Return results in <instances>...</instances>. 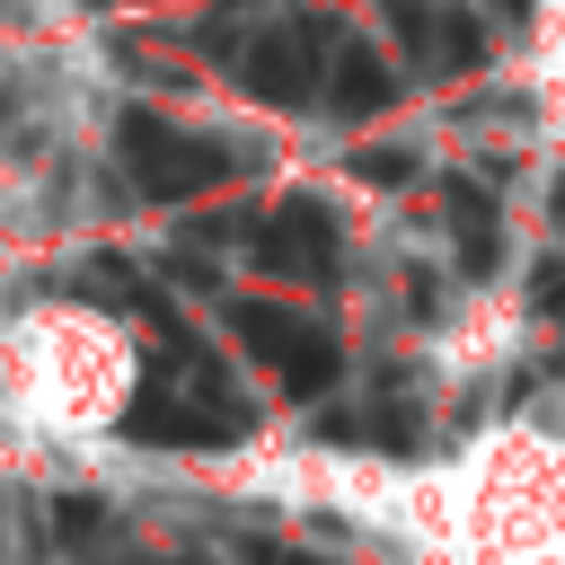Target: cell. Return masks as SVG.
<instances>
[{
    "instance_id": "obj_1",
    "label": "cell",
    "mask_w": 565,
    "mask_h": 565,
    "mask_svg": "<svg viewBox=\"0 0 565 565\" xmlns=\"http://www.w3.org/2000/svg\"><path fill=\"white\" fill-rule=\"evenodd\" d=\"M230 335H238L265 371H282V388H291V397H327V388H335V371H344V344H335L318 318L282 309V300H238V309H230Z\"/></svg>"
},
{
    "instance_id": "obj_2",
    "label": "cell",
    "mask_w": 565,
    "mask_h": 565,
    "mask_svg": "<svg viewBox=\"0 0 565 565\" xmlns=\"http://www.w3.org/2000/svg\"><path fill=\"white\" fill-rule=\"evenodd\" d=\"M124 168L141 177V194H159V203H185V194H203V185H221L238 159L221 150V141H203V132H177L168 115H150V106H132L124 124Z\"/></svg>"
},
{
    "instance_id": "obj_3",
    "label": "cell",
    "mask_w": 565,
    "mask_h": 565,
    "mask_svg": "<svg viewBox=\"0 0 565 565\" xmlns=\"http://www.w3.org/2000/svg\"><path fill=\"white\" fill-rule=\"evenodd\" d=\"M327 53H335V35H327V26L282 18V26L247 35V53H238V88H247V97H265V106H309V97H318V79H327Z\"/></svg>"
},
{
    "instance_id": "obj_4",
    "label": "cell",
    "mask_w": 565,
    "mask_h": 565,
    "mask_svg": "<svg viewBox=\"0 0 565 565\" xmlns=\"http://www.w3.org/2000/svg\"><path fill=\"white\" fill-rule=\"evenodd\" d=\"M256 265H274V274H300V282H327V274H335V221H327L309 194L274 203V212L256 221Z\"/></svg>"
},
{
    "instance_id": "obj_5",
    "label": "cell",
    "mask_w": 565,
    "mask_h": 565,
    "mask_svg": "<svg viewBox=\"0 0 565 565\" xmlns=\"http://www.w3.org/2000/svg\"><path fill=\"white\" fill-rule=\"evenodd\" d=\"M388 97H397V71H388V62L371 53V44H353V35H335V53H327V106L362 124V115H380Z\"/></svg>"
},
{
    "instance_id": "obj_6",
    "label": "cell",
    "mask_w": 565,
    "mask_h": 565,
    "mask_svg": "<svg viewBox=\"0 0 565 565\" xmlns=\"http://www.w3.org/2000/svg\"><path fill=\"white\" fill-rule=\"evenodd\" d=\"M450 230H459V256H468V274H486L494 256H503V230H494V203H486V185H468V177H450Z\"/></svg>"
},
{
    "instance_id": "obj_7",
    "label": "cell",
    "mask_w": 565,
    "mask_h": 565,
    "mask_svg": "<svg viewBox=\"0 0 565 565\" xmlns=\"http://www.w3.org/2000/svg\"><path fill=\"white\" fill-rule=\"evenodd\" d=\"M424 53H433L441 71H477V62H486V35H477V18H468V9H433Z\"/></svg>"
},
{
    "instance_id": "obj_8",
    "label": "cell",
    "mask_w": 565,
    "mask_h": 565,
    "mask_svg": "<svg viewBox=\"0 0 565 565\" xmlns=\"http://www.w3.org/2000/svg\"><path fill=\"white\" fill-rule=\"evenodd\" d=\"M362 177L371 185H406L415 177V150H362Z\"/></svg>"
},
{
    "instance_id": "obj_9",
    "label": "cell",
    "mask_w": 565,
    "mask_h": 565,
    "mask_svg": "<svg viewBox=\"0 0 565 565\" xmlns=\"http://www.w3.org/2000/svg\"><path fill=\"white\" fill-rule=\"evenodd\" d=\"M503 9H512V18H521V9H530V0H503Z\"/></svg>"
}]
</instances>
